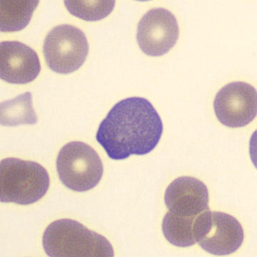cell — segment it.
I'll list each match as a JSON object with an SVG mask.
<instances>
[{
  "instance_id": "6da1fadb",
  "label": "cell",
  "mask_w": 257,
  "mask_h": 257,
  "mask_svg": "<svg viewBox=\"0 0 257 257\" xmlns=\"http://www.w3.org/2000/svg\"><path fill=\"white\" fill-rule=\"evenodd\" d=\"M162 120L150 101L142 97L120 100L100 124L96 139L115 161L144 156L159 144Z\"/></svg>"
},
{
  "instance_id": "7a4b0ae2",
  "label": "cell",
  "mask_w": 257,
  "mask_h": 257,
  "mask_svg": "<svg viewBox=\"0 0 257 257\" xmlns=\"http://www.w3.org/2000/svg\"><path fill=\"white\" fill-rule=\"evenodd\" d=\"M42 245L51 257H112L113 247L105 236L77 221L58 219L45 229Z\"/></svg>"
},
{
  "instance_id": "3957f363",
  "label": "cell",
  "mask_w": 257,
  "mask_h": 257,
  "mask_svg": "<svg viewBox=\"0 0 257 257\" xmlns=\"http://www.w3.org/2000/svg\"><path fill=\"white\" fill-rule=\"evenodd\" d=\"M49 184L48 172L36 162L8 158L0 163L1 202L31 205L45 196Z\"/></svg>"
},
{
  "instance_id": "277c9868",
  "label": "cell",
  "mask_w": 257,
  "mask_h": 257,
  "mask_svg": "<svg viewBox=\"0 0 257 257\" xmlns=\"http://www.w3.org/2000/svg\"><path fill=\"white\" fill-rule=\"evenodd\" d=\"M56 168L63 185L75 192L89 191L100 183L104 167L98 153L89 145L73 141L63 146Z\"/></svg>"
},
{
  "instance_id": "5b68a950",
  "label": "cell",
  "mask_w": 257,
  "mask_h": 257,
  "mask_svg": "<svg viewBox=\"0 0 257 257\" xmlns=\"http://www.w3.org/2000/svg\"><path fill=\"white\" fill-rule=\"evenodd\" d=\"M196 242L207 252L225 256L237 251L244 241L242 226L229 214L207 209L196 218Z\"/></svg>"
},
{
  "instance_id": "8992f818",
  "label": "cell",
  "mask_w": 257,
  "mask_h": 257,
  "mask_svg": "<svg viewBox=\"0 0 257 257\" xmlns=\"http://www.w3.org/2000/svg\"><path fill=\"white\" fill-rule=\"evenodd\" d=\"M89 52L84 32L74 26L62 25L49 31L43 44V53L49 69L68 74L81 67Z\"/></svg>"
},
{
  "instance_id": "52a82bcc",
  "label": "cell",
  "mask_w": 257,
  "mask_h": 257,
  "mask_svg": "<svg viewBox=\"0 0 257 257\" xmlns=\"http://www.w3.org/2000/svg\"><path fill=\"white\" fill-rule=\"evenodd\" d=\"M218 120L229 127L246 126L257 113L256 88L244 82H233L221 88L214 100Z\"/></svg>"
},
{
  "instance_id": "ba28073f",
  "label": "cell",
  "mask_w": 257,
  "mask_h": 257,
  "mask_svg": "<svg viewBox=\"0 0 257 257\" xmlns=\"http://www.w3.org/2000/svg\"><path fill=\"white\" fill-rule=\"evenodd\" d=\"M178 20L164 8L150 10L138 24L137 40L146 55L160 57L173 48L179 38Z\"/></svg>"
},
{
  "instance_id": "9c48e42d",
  "label": "cell",
  "mask_w": 257,
  "mask_h": 257,
  "mask_svg": "<svg viewBox=\"0 0 257 257\" xmlns=\"http://www.w3.org/2000/svg\"><path fill=\"white\" fill-rule=\"evenodd\" d=\"M41 64L34 49L18 41L0 44V77L14 84L32 82L38 76Z\"/></svg>"
},
{
  "instance_id": "30bf717a",
  "label": "cell",
  "mask_w": 257,
  "mask_h": 257,
  "mask_svg": "<svg viewBox=\"0 0 257 257\" xmlns=\"http://www.w3.org/2000/svg\"><path fill=\"white\" fill-rule=\"evenodd\" d=\"M209 190L198 179L182 176L174 180L165 191L168 212L182 217H196L209 209Z\"/></svg>"
},
{
  "instance_id": "8fae6325",
  "label": "cell",
  "mask_w": 257,
  "mask_h": 257,
  "mask_svg": "<svg viewBox=\"0 0 257 257\" xmlns=\"http://www.w3.org/2000/svg\"><path fill=\"white\" fill-rule=\"evenodd\" d=\"M39 3L37 0H1V32H18L25 29L30 23Z\"/></svg>"
},
{
  "instance_id": "7c38bea8",
  "label": "cell",
  "mask_w": 257,
  "mask_h": 257,
  "mask_svg": "<svg viewBox=\"0 0 257 257\" xmlns=\"http://www.w3.org/2000/svg\"><path fill=\"white\" fill-rule=\"evenodd\" d=\"M0 109L2 125L18 126L25 124L32 125L37 122L30 92H26L14 99L3 102Z\"/></svg>"
},
{
  "instance_id": "4fadbf2b",
  "label": "cell",
  "mask_w": 257,
  "mask_h": 257,
  "mask_svg": "<svg viewBox=\"0 0 257 257\" xmlns=\"http://www.w3.org/2000/svg\"><path fill=\"white\" fill-rule=\"evenodd\" d=\"M196 217H182L167 212L162 221V232L170 244L178 247H189L195 244L194 225Z\"/></svg>"
},
{
  "instance_id": "5bb4252c",
  "label": "cell",
  "mask_w": 257,
  "mask_h": 257,
  "mask_svg": "<svg viewBox=\"0 0 257 257\" xmlns=\"http://www.w3.org/2000/svg\"><path fill=\"white\" fill-rule=\"evenodd\" d=\"M68 11L76 18L95 22L107 18L113 11L115 1H64Z\"/></svg>"
}]
</instances>
